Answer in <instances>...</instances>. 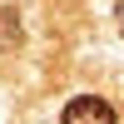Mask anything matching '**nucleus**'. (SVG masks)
I'll return each instance as SVG.
<instances>
[{
    "label": "nucleus",
    "instance_id": "nucleus-1",
    "mask_svg": "<svg viewBox=\"0 0 124 124\" xmlns=\"http://www.w3.org/2000/svg\"><path fill=\"white\" fill-rule=\"evenodd\" d=\"M60 124H119L114 119V104L99 94H75L65 104V114H60Z\"/></svg>",
    "mask_w": 124,
    "mask_h": 124
},
{
    "label": "nucleus",
    "instance_id": "nucleus-2",
    "mask_svg": "<svg viewBox=\"0 0 124 124\" xmlns=\"http://www.w3.org/2000/svg\"><path fill=\"white\" fill-rule=\"evenodd\" d=\"M15 40H20V15L0 10V45H15Z\"/></svg>",
    "mask_w": 124,
    "mask_h": 124
}]
</instances>
